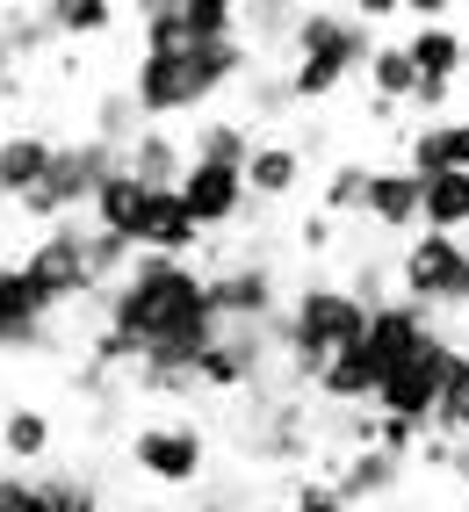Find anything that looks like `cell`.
<instances>
[{
  "instance_id": "cell-1",
  "label": "cell",
  "mask_w": 469,
  "mask_h": 512,
  "mask_svg": "<svg viewBox=\"0 0 469 512\" xmlns=\"http://www.w3.org/2000/svg\"><path fill=\"white\" fill-rule=\"evenodd\" d=\"M275 339H282V361H289V383H318V368L332 354H347L368 339V303L340 282H304L296 303L275 318Z\"/></svg>"
},
{
  "instance_id": "cell-32",
  "label": "cell",
  "mask_w": 469,
  "mask_h": 512,
  "mask_svg": "<svg viewBox=\"0 0 469 512\" xmlns=\"http://www.w3.org/2000/svg\"><path fill=\"white\" fill-rule=\"evenodd\" d=\"M347 289H354V296L368 303V311H383V303H397V296H390V275H383V267H376V260H361Z\"/></svg>"
},
{
  "instance_id": "cell-12",
  "label": "cell",
  "mask_w": 469,
  "mask_h": 512,
  "mask_svg": "<svg viewBox=\"0 0 469 512\" xmlns=\"http://www.w3.org/2000/svg\"><path fill=\"white\" fill-rule=\"evenodd\" d=\"M51 303L37 296V282H29V267H0V354H22V347H44L51 339Z\"/></svg>"
},
{
  "instance_id": "cell-5",
  "label": "cell",
  "mask_w": 469,
  "mask_h": 512,
  "mask_svg": "<svg viewBox=\"0 0 469 512\" xmlns=\"http://www.w3.org/2000/svg\"><path fill=\"white\" fill-rule=\"evenodd\" d=\"M397 296L426 303V311H469V238L419 231L397 260Z\"/></svg>"
},
{
  "instance_id": "cell-13",
  "label": "cell",
  "mask_w": 469,
  "mask_h": 512,
  "mask_svg": "<svg viewBox=\"0 0 469 512\" xmlns=\"http://www.w3.org/2000/svg\"><path fill=\"white\" fill-rule=\"evenodd\" d=\"M332 484H340V498L361 512V505H376V498H390L397 484H405V455H390V448H340Z\"/></svg>"
},
{
  "instance_id": "cell-16",
  "label": "cell",
  "mask_w": 469,
  "mask_h": 512,
  "mask_svg": "<svg viewBox=\"0 0 469 512\" xmlns=\"http://www.w3.org/2000/svg\"><path fill=\"white\" fill-rule=\"evenodd\" d=\"M203 246V224L181 202V188H152V210H145V231H138V253H166V260H188Z\"/></svg>"
},
{
  "instance_id": "cell-34",
  "label": "cell",
  "mask_w": 469,
  "mask_h": 512,
  "mask_svg": "<svg viewBox=\"0 0 469 512\" xmlns=\"http://www.w3.org/2000/svg\"><path fill=\"white\" fill-rule=\"evenodd\" d=\"M448 94H455V80H419L412 109H448Z\"/></svg>"
},
{
  "instance_id": "cell-37",
  "label": "cell",
  "mask_w": 469,
  "mask_h": 512,
  "mask_svg": "<svg viewBox=\"0 0 469 512\" xmlns=\"http://www.w3.org/2000/svg\"><path fill=\"white\" fill-rule=\"evenodd\" d=\"M462 440H469V433H462Z\"/></svg>"
},
{
  "instance_id": "cell-2",
  "label": "cell",
  "mask_w": 469,
  "mask_h": 512,
  "mask_svg": "<svg viewBox=\"0 0 469 512\" xmlns=\"http://www.w3.org/2000/svg\"><path fill=\"white\" fill-rule=\"evenodd\" d=\"M368 58H376V37H368L361 15L311 8L296 22V44H289V87H296V101H325L354 73H368Z\"/></svg>"
},
{
  "instance_id": "cell-7",
  "label": "cell",
  "mask_w": 469,
  "mask_h": 512,
  "mask_svg": "<svg viewBox=\"0 0 469 512\" xmlns=\"http://www.w3.org/2000/svg\"><path fill=\"white\" fill-rule=\"evenodd\" d=\"M130 462H138V476H152V484L188 491V484H203V476H210V433L188 426V419L138 426V433H130Z\"/></svg>"
},
{
  "instance_id": "cell-30",
  "label": "cell",
  "mask_w": 469,
  "mask_h": 512,
  "mask_svg": "<svg viewBox=\"0 0 469 512\" xmlns=\"http://www.w3.org/2000/svg\"><path fill=\"white\" fill-rule=\"evenodd\" d=\"M289 512H354V505L340 498V484H332V476H304V484L289 491Z\"/></svg>"
},
{
  "instance_id": "cell-20",
  "label": "cell",
  "mask_w": 469,
  "mask_h": 512,
  "mask_svg": "<svg viewBox=\"0 0 469 512\" xmlns=\"http://www.w3.org/2000/svg\"><path fill=\"white\" fill-rule=\"evenodd\" d=\"M296 181H304V152H296V145H253V159H246L253 202H282Z\"/></svg>"
},
{
  "instance_id": "cell-29",
  "label": "cell",
  "mask_w": 469,
  "mask_h": 512,
  "mask_svg": "<svg viewBox=\"0 0 469 512\" xmlns=\"http://www.w3.org/2000/svg\"><path fill=\"white\" fill-rule=\"evenodd\" d=\"M246 22H253V44H267V51H282V44H296V0H246Z\"/></svg>"
},
{
  "instance_id": "cell-10",
  "label": "cell",
  "mask_w": 469,
  "mask_h": 512,
  "mask_svg": "<svg viewBox=\"0 0 469 512\" xmlns=\"http://www.w3.org/2000/svg\"><path fill=\"white\" fill-rule=\"evenodd\" d=\"M181 202L195 210V224H203V231H231V224L246 217V202H253V188H246V166L195 159V166H188V181H181Z\"/></svg>"
},
{
  "instance_id": "cell-17",
  "label": "cell",
  "mask_w": 469,
  "mask_h": 512,
  "mask_svg": "<svg viewBox=\"0 0 469 512\" xmlns=\"http://www.w3.org/2000/svg\"><path fill=\"white\" fill-rule=\"evenodd\" d=\"M145 210H152V188L130 174V166H116V174L102 181V195H94V224L130 238V246H138V231H145Z\"/></svg>"
},
{
  "instance_id": "cell-8",
  "label": "cell",
  "mask_w": 469,
  "mask_h": 512,
  "mask_svg": "<svg viewBox=\"0 0 469 512\" xmlns=\"http://www.w3.org/2000/svg\"><path fill=\"white\" fill-rule=\"evenodd\" d=\"M210 303H217V318H224V325H275V318H282L275 267H267V260L217 267V275H210Z\"/></svg>"
},
{
  "instance_id": "cell-25",
  "label": "cell",
  "mask_w": 469,
  "mask_h": 512,
  "mask_svg": "<svg viewBox=\"0 0 469 512\" xmlns=\"http://www.w3.org/2000/svg\"><path fill=\"white\" fill-rule=\"evenodd\" d=\"M51 37H102L116 22V0H44Z\"/></svg>"
},
{
  "instance_id": "cell-33",
  "label": "cell",
  "mask_w": 469,
  "mask_h": 512,
  "mask_svg": "<svg viewBox=\"0 0 469 512\" xmlns=\"http://www.w3.org/2000/svg\"><path fill=\"white\" fill-rule=\"evenodd\" d=\"M332 224H340V217H325V210H318V217H304V231H296V238H304L311 253H325V246H332Z\"/></svg>"
},
{
  "instance_id": "cell-4",
  "label": "cell",
  "mask_w": 469,
  "mask_h": 512,
  "mask_svg": "<svg viewBox=\"0 0 469 512\" xmlns=\"http://www.w3.org/2000/svg\"><path fill=\"white\" fill-rule=\"evenodd\" d=\"M123 166V152L116 145H102L87 130V138H73V145H58V159H51V174H44V188L22 202V217L29 224H65V217H80V210H94V195H102V181Z\"/></svg>"
},
{
  "instance_id": "cell-9",
  "label": "cell",
  "mask_w": 469,
  "mask_h": 512,
  "mask_svg": "<svg viewBox=\"0 0 469 512\" xmlns=\"http://www.w3.org/2000/svg\"><path fill=\"white\" fill-rule=\"evenodd\" d=\"M361 224L383 231V238H419L426 224V181L412 174V166H376L368 174V202H361Z\"/></svg>"
},
{
  "instance_id": "cell-35",
  "label": "cell",
  "mask_w": 469,
  "mask_h": 512,
  "mask_svg": "<svg viewBox=\"0 0 469 512\" xmlns=\"http://www.w3.org/2000/svg\"><path fill=\"white\" fill-rule=\"evenodd\" d=\"M405 15H419V22H448L455 0H405Z\"/></svg>"
},
{
  "instance_id": "cell-36",
  "label": "cell",
  "mask_w": 469,
  "mask_h": 512,
  "mask_svg": "<svg viewBox=\"0 0 469 512\" xmlns=\"http://www.w3.org/2000/svg\"><path fill=\"white\" fill-rule=\"evenodd\" d=\"M8 87H15V80H8V73H0V94H8Z\"/></svg>"
},
{
  "instance_id": "cell-11",
  "label": "cell",
  "mask_w": 469,
  "mask_h": 512,
  "mask_svg": "<svg viewBox=\"0 0 469 512\" xmlns=\"http://www.w3.org/2000/svg\"><path fill=\"white\" fill-rule=\"evenodd\" d=\"M433 332H441V325H433V311H426V303L397 296V303H383V311H368V339H361V347L376 354V368L390 375V368H405V361L426 347Z\"/></svg>"
},
{
  "instance_id": "cell-26",
  "label": "cell",
  "mask_w": 469,
  "mask_h": 512,
  "mask_svg": "<svg viewBox=\"0 0 469 512\" xmlns=\"http://www.w3.org/2000/svg\"><path fill=\"white\" fill-rule=\"evenodd\" d=\"M433 433H448V440L469 433V339H455V361H448V390H441V412H433Z\"/></svg>"
},
{
  "instance_id": "cell-6",
  "label": "cell",
  "mask_w": 469,
  "mask_h": 512,
  "mask_svg": "<svg viewBox=\"0 0 469 512\" xmlns=\"http://www.w3.org/2000/svg\"><path fill=\"white\" fill-rule=\"evenodd\" d=\"M448 361H455V339H448V332H433V339H426V347H419L405 368H390V375H383L376 412L433 433V412H441V390H448Z\"/></svg>"
},
{
  "instance_id": "cell-15",
  "label": "cell",
  "mask_w": 469,
  "mask_h": 512,
  "mask_svg": "<svg viewBox=\"0 0 469 512\" xmlns=\"http://www.w3.org/2000/svg\"><path fill=\"white\" fill-rule=\"evenodd\" d=\"M325 404H340V412H376V390H383V368L368 347H347V354H332L318 368V383H311Z\"/></svg>"
},
{
  "instance_id": "cell-3",
  "label": "cell",
  "mask_w": 469,
  "mask_h": 512,
  "mask_svg": "<svg viewBox=\"0 0 469 512\" xmlns=\"http://www.w3.org/2000/svg\"><path fill=\"white\" fill-rule=\"evenodd\" d=\"M29 267V282H37V296L51 303V311H73V303H102L109 282H102V267H94V224H51L37 246L22 253Z\"/></svg>"
},
{
  "instance_id": "cell-24",
  "label": "cell",
  "mask_w": 469,
  "mask_h": 512,
  "mask_svg": "<svg viewBox=\"0 0 469 512\" xmlns=\"http://www.w3.org/2000/svg\"><path fill=\"white\" fill-rule=\"evenodd\" d=\"M426 231H469V174H433L426 181Z\"/></svg>"
},
{
  "instance_id": "cell-18",
  "label": "cell",
  "mask_w": 469,
  "mask_h": 512,
  "mask_svg": "<svg viewBox=\"0 0 469 512\" xmlns=\"http://www.w3.org/2000/svg\"><path fill=\"white\" fill-rule=\"evenodd\" d=\"M123 166H130V174H138L145 188H181L195 159H188V145H181L174 130H166V123H152L145 138H138V145L123 152Z\"/></svg>"
},
{
  "instance_id": "cell-19",
  "label": "cell",
  "mask_w": 469,
  "mask_h": 512,
  "mask_svg": "<svg viewBox=\"0 0 469 512\" xmlns=\"http://www.w3.org/2000/svg\"><path fill=\"white\" fill-rule=\"evenodd\" d=\"M412 65H419V80H455L462 65H469V29L455 22H419L412 37H405Z\"/></svg>"
},
{
  "instance_id": "cell-27",
  "label": "cell",
  "mask_w": 469,
  "mask_h": 512,
  "mask_svg": "<svg viewBox=\"0 0 469 512\" xmlns=\"http://www.w3.org/2000/svg\"><path fill=\"white\" fill-rule=\"evenodd\" d=\"M44 512H102V484L87 469H44Z\"/></svg>"
},
{
  "instance_id": "cell-22",
  "label": "cell",
  "mask_w": 469,
  "mask_h": 512,
  "mask_svg": "<svg viewBox=\"0 0 469 512\" xmlns=\"http://www.w3.org/2000/svg\"><path fill=\"white\" fill-rule=\"evenodd\" d=\"M188 159L246 166V159H253V123H246V116H210V123H195V138H188Z\"/></svg>"
},
{
  "instance_id": "cell-14",
  "label": "cell",
  "mask_w": 469,
  "mask_h": 512,
  "mask_svg": "<svg viewBox=\"0 0 469 512\" xmlns=\"http://www.w3.org/2000/svg\"><path fill=\"white\" fill-rule=\"evenodd\" d=\"M51 159H58V145L44 138V130H8V138H0V202L22 210V202L44 188Z\"/></svg>"
},
{
  "instance_id": "cell-23",
  "label": "cell",
  "mask_w": 469,
  "mask_h": 512,
  "mask_svg": "<svg viewBox=\"0 0 469 512\" xmlns=\"http://www.w3.org/2000/svg\"><path fill=\"white\" fill-rule=\"evenodd\" d=\"M368 94L390 101V109H412V94H419V65L405 44H376V58H368Z\"/></svg>"
},
{
  "instance_id": "cell-31",
  "label": "cell",
  "mask_w": 469,
  "mask_h": 512,
  "mask_svg": "<svg viewBox=\"0 0 469 512\" xmlns=\"http://www.w3.org/2000/svg\"><path fill=\"white\" fill-rule=\"evenodd\" d=\"M0 512H44V484L29 469H0Z\"/></svg>"
},
{
  "instance_id": "cell-21",
  "label": "cell",
  "mask_w": 469,
  "mask_h": 512,
  "mask_svg": "<svg viewBox=\"0 0 469 512\" xmlns=\"http://www.w3.org/2000/svg\"><path fill=\"white\" fill-rule=\"evenodd\" d=\"M0 455H8L15 469L51 455V419L37 412V404H8V412H0Z\"/></svg>"
},
{
  "instance_id": "cell-28",
  "label": "cell",
  "mask_w": 469,
  "mask_h": 512,
  "mask_svg": "<svg viewBox=\"0 0 469 512\" xmlns=\"http://www.w3.org/2000/svg\"><path fill=\"white\" fill-rule=\"evenodd\" d=\"M368 174H376V166H361V159H340V166H332V174H325V217H361Z\"/></svg>"
}]
</instances>
